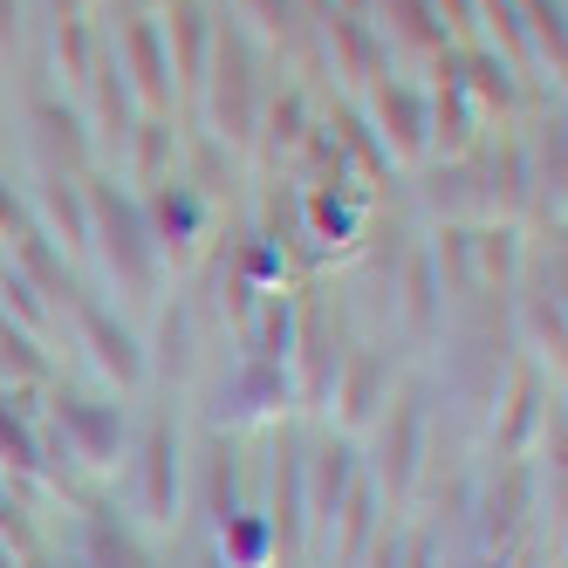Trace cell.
<instances>
[{
    "label": "cell",
    "instance_id": "1",
    "mask_svg": "<svg viewBox=\"0 0 568 568\" xmlns=\"http://www.w3.org/2000/svg\"><path fill=\"white\" fill-rule=\"evenodd\" d=\"M90 541H97V561H103V568H131V561H138V555H131V541L116 535L110 520H90Z\"/></svg>",
    "mask_w": 568,
    "mask_h": 568
}]
</instances>
